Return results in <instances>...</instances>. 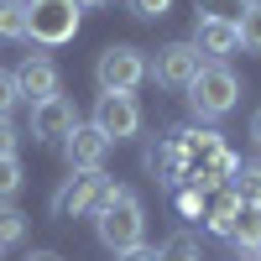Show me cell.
<instances>
[{
    "mask_svg": "<svg viewBox=\"0 0 261 261\" xmlns=\"http://www.w3.org/2000/svg\"><path fill=\"white\" fill-rule=\"evenodd\" d=\"M241 53H261V0H251L241 16Z\"/></svg>",
    "mask_w": 261,
    "mask_h": 261,
    "instance_id": "cell-21",
    "label": "cell"
},
{
    "mask_svg": "<svg viewBox=\"0 0 261 261\" xmlns=\"http://www.w3.org/2000/svg\"><path fill=\"white\" fill-rule=\"evenodd\" d=\"M0 42H27V0H0Z\"/></svg>",
    "mask_w": 261,
    "mask_h": 261,
    "instance_id": "cell-17",
    "label": "cell"
},
{
    "mask_svg": "<svg viewBox=\"0 0 261 261\" xmlns=\"http://www.w3.org/2000/svg\"><path fill=\"white\" fill-rule=\"evenodd\" d=\"M27 261H63V256H58V251H32Z\"/></svg>",
    "mask_w": 261,
    "mask_h": 261,
    "instance_id": "cell-29",
    "label": "cell"
},
{
    "mask_svg": "<svg viewBox=\"0 0 261 261\" xmlns=\"http://www.w3.org/2000/svg\"><path fill=\"white\" fill-rule=\"evenodd\" d=\"M151 73V63L141 58V47H125V42H115V47H105L99 63H94V84H99V94H130V89H141Z\"/></svg>",
    "mask_w": 261,
    "mask_h": 261,
    "instance_id": "cell-4",
    "label": "cell"
},
{
    "mask_svg": "<svg viewBox=\"0 0 261 261\" xmlns=\"http://www.w3.org/2000/svg\"><path fill=\"white\" fill-rule=\"evenodd\" d=\"M230 241L251 256V246L261 241V204H241V209H235V220H230Z\"/></svg>",
    "mask_w": 261,
    "mask_h": 261,
    "instance_id": "cell-15",
    "label": "cell"
},
{
    "mask_svg": "<svg viewBox=\"0 0 261 261\" xmlns=\"http://www.w3.org/2000/svg\"><path fill=\"white\" fill-rule=\"evenodd\" d=\"M79 125V105L68 99V94H53V99H42V105H32V125H27V136L32 141H63L68 130Z\"/></svg>",
    "mask_w": 261,
    "mask_h": 261,
    "instance_id": "cell-9",
    "label": "cell"
},
{
    "mask_svg": "<svg viewBox=\"0 0 261 261\" xmlns=\"http://www.w3.org/2000/svg\"><path fill=\"white\" fill-rule=\"evenodd\" d=\"M183 94H188V110L199 120H225L235 105H241V79H235L230 63H204L199 79H193Z\"/></svg>",
    "mask_w": 261,
    "mask_h": 261,
    "instance_id": "cell-2",
    "label": "cell"
},
{
    "mask_svg": "<svg viewBox=\"0 0 261 261\" xmlns=\"http://www.w3.org/2000/svg\"><path fill=\"white\" fill-rule=\"evenodd\" d=\"M79 6L73 0H27V42L37 47H68L79 37Z\"/></svg>",
    "mask_w": 261,
    "mask_h": 261,
    "instance_id": "cell-3",
    "label": "cell"
},
{
    "mask_svg": "<svg viewBox=\"0 0 261 261\" xmlns=\"http://www.w3.org/2000/svg\"><path fill=\"white\" fill-rule=\"evenodd\" d=\"M16 94L27 99V105H42V99H53V94H63V73H58V63L47 58V53H27L16 63Z\"/></svg>",
    "mask_w": 261,
    "mask_h": 261,
    "instance_id": "cell-8",
    "label": "cell"
},
{
    "mask_svg": "<svg viewBox=\"0 0 261 261\" xmlns=\"http://www.w3.org/2000/svg\"><path fill=\"white\" fill-rule=\"evenodd\" d=\"M230 193H235L241 204H261V157L235 167V178H230Z\"/></svg>",
    "mask_w": 261,
    "mask_h": 261,
    "instance_id": "cell-16",
    "label": "cell"
},
{
    "mask_svg": "<svg viewBox=\"0 0 261 261\" xmlns=\"http://www.w3.org/2000/svg\"><path fill=\"white\" fill-rule=\"evenodd\" d=\"M204 68V53L193 47V42H167V47H157V63H151V79L162 84V89H188L193 79H199Z\"/></svg>",
    "mask_w": 261,
    "mask_h": 261,
    "instance_id": "cell-7",
    "label": "cell"
},
{
    "mask_svg": "<svg viewBox=\"0 0 261 261\" xmlns=\"http://www.w3.org/2000/svg\"><path fill=\"white\" fill-rule=\"evenodd\" d=\"M115 261H157V246H146V241H141V246H130V251H120Z\"/></svg>",
    "mask_w": 261,
    "mask_h": 261,
    "instance_id": "cell-27",
    "label": "cell"
},
{
    "mask_svg": "<svg viewBox=\"0 0 261 261\" xmlns=\"http://www.w3.org/2000/svg\"><path fill=\"white\" fill-rule=\"evenodd\" d=\"M251 141L261 146V105H256V115H251Z\"/></svg>",
    "mask_w": 261,
    "mask_h": 261,
    "instance_id": "cell-28",
    "label": "cell"
},
{
    "mask_svg": "<svg viewBox=\"0 0 261 261\" xmlns=\"http://www.w3.org/2000/svg\"><path fill=\"white\" fill-rule=\"evenodd\" d=\"M188 167H193V162H188V151L178 146V136H172V130H167V136L146 151V172H151L157 183H167V188L188 183Z\"/></svg>",
    "mask_w": 261,
    "mask_h": 261,
    "instance_id": "cell-11",
    "label": "cell"
},
{
    "mask_svg": "<svg viewBox=\"0 0 261 261\" xmlns=\"http://www.w3.org/2000/svg\"><path fill=\"white\" fill-rule=\"evenodd\" d=\"M16 99H21V94H16V79H11V73H0V120H11Z\"/></svg>",
    "mask_w": 261,
    "mask_h": 261,
    "instance_id": "cell-25",
    "label": "cell"
},
{
    "mask_svg": "<svg viewBox=\"0 0 261 261\" xmlns=\"http://www.w3.org/2000/svg\"><path fill=\"white\" fill-rule=\"evenodd\" d=\"M16 146H21V130L11 120H0V157H16Z\"/></svg>",
    "mask_w": 261,
    "mask_h": 261,
    "instance_id": "cell-26",
    "label": "cell"
},
{
    "mask_svg": "<svg viewBox=\"0 0 261 261\" xmlns=\"http://www.w3.org/2000/svg\"><path fill=\"white\" fill-rule=\"evenodd\" d=\"M27 241V214L11 209V204H0V251L6 246H21Z\"/></svg>",
    "mask_w": 261,
    "mask_h": 261,
    "instance_id": "cell-20",
    "label": "cell"
},
{
    "mask_svg": "<svg viewBox=\"0 0 261 261\" xmlns=\"http://www.w3.org/2000/svg\"><path fill=\"white\" fill-rule=\"evenodd\" d=\"M94 230H99V241L115 256L130 251V246H141L146 241V204L136 199V188H125V183L105 188V204L94 209Z\"/></svg>",
    "mask_w": 261,
    "mask_h": 261,
    "instance_id": "cell-1",
    "label": "cell"
},
{
    "mask_svg": "<svg viewBox=\"0 0 261 261\" xmlns=\"http://www.w3.org/2000/svg\"><path fill=\"white\" fill-rule=\"evenodd\" d=\"M79 11H99V6H110V0H73Z\"/></svg>",
    "mask_w": 261,
    "mask_h": 261,
    "instance_id": "cell-30",
    "label": "cell"
},
{
    "mask_svg": "<svg viewBox=\"0 0 261 261\" xmlns=\"http://www.w3.org/2000/svg\"><path fill=\"white\" fill-rule=\"evenodd\" d=\"M63 157H68V172H99L105 157H110V141H105L94 125L79 120L68 136H63Z\"/></svg>",
    "mask_w": 261,
    "mask_h": 261,
    "instance_id": "cell-10",
    "label": "cell"
},
{
    "mask_svg": "<svg viewBox=\"0 0 261 261\" xmlns=\"http://www.w3.org/2000/svg\"><path fill=\"white\" fill-rule=\"evenodd\" d=\"M21 183H27L21 162H16V157H0V204H11L16 193H21Z\"/></svg>",
    "mask_w": 261,
    "mask_h": 261,
    "instance_id": "cell-22",
    "label": "cell"
},
{
    "mask_svg": "<svg viewBox=\"0 0 261 261\" xmlns=\"http://www.w3.org/2000/svg\"><path fill=\"white\" fill-rule=\"evenodd\" d=\"M105 188H110V178H105V167L99 172H68V178L58 183L53 193V220H89V214L105 204Z\"/></svg>",
    "mask_w": 261,
    "mask_h": 261,
    "instance_id": "cell-5",
    "label": "cell"
},
{
    "mask_svg": "<svg viewBox=\"0 0 261 261\" xmlns=\"http://www.w3.org/2000/svg\"><path fill=\"white\" fill-rule=\"evenodd\" d=\"M125 6H130L136 21H162V16L172 11V0H125Z\"/></svg>",
    "mask_w": 261,
    "mask_h": 261,
    "instance_id": "cell-23",
    "label": "cell"
},
{
    "mask_svg": "<svg viewBox=\"0 0 261 261\" xmlns=\"http://www.w3.org/2000/svg\"><path fill=\"white\" fill-rule=\"evenodd\" d=\"M178 214H183V220H204V188L178 193Z\"/></svg>",
    "mask_w": 261,
    "mask_h": 261,
    "instance_id": "cell-24",
    "label": "cell"
},
{
    "mask_svg": "<svg viewBox=\"0 0 261 261\" xmlns=\"http://www.w3.org/2000/svg\"><path fill=\"white\" fill-rule=\"evenodd\" d=\"M89 125L99 130L105 141H130L141 130V105H136V94H99L94 99V110H89Z\"/></svg>",
    "mask_w": 261,
    "mask_h": 261,
    "instance_id": "cell-6",
    "label": "cell"
},
{
    "mask_svg": "<svg viewBox=\"0 0 261 261\" xmlns=\"http://www.w3.org/2000/svg\"><path fill=\"white\" fill-rule=\"evenodd\" d=\"M251 0H193V11H199L204 21H230V27H241Z\"/></svg>",
    "mask_w": 261,
    "mask_h": 261,
    "instance_id": "cell-19",
    "label": "cell"
},
{
    "mask_svg": "<svg viewBox=\"0 0 261 261\" xmlns=\"http://www.w3.org/2000/svg\"><path fill=\"white\" fill-rule=\"evenodd\" d=\"M157 261H204V251H199V241H193L188 230H172L157 246Z\"/></svg>",
    "mask_w": 261,
    "mask_h": 261,
    "instance_id": "cell-18",
    "label": "cell"
},
{
    "mask_svg": "<svg viewBox=\"0 0 261 261\" xmlns=\"http://www.w3.org/2000/svg\"><path fill=\"white\" fill-rule=\"evenodd\" d=\"M251 261H261V241H256V246H251Z\"/></svg>",
    "mask_w": 261,
    "mask_h": 261,
    "instance_id": "cell-31",
    "label": "cell"
},
{
    "mask_svg": "<svg viewBox=\"0 0 261 261\" xmlns=\"http://www.w3.org/2000/svg\"><path fill=\"white\" fill-rule=\"evenodd\" d=\"M193 47L204 53V63H225L230 53H241V27L230 21H193Z\"/></svg>",
    "mask_w": 261,
    "mask_h": 261,
    "instance_id": "cell-12",
    "label": "cell"
},
{
    "mask_svg": "<svg viewBox=\"0 0 261 261\" xmlns=\"http://www.w3.org/2000/svg\"><path fill=\"white\" fill-rule=\"evenodd\" d=\"M235 209H241V199H235L230 188H214V193H204V225H209L214 235H230Z\"/></svg>",
    "mask_w": 261,
    "mask_h": 261,
    "instance_id": "cell-14",
    "label": "cell"
},
{
    "mask_svg": "<svg viewBox=\"0 0 261 261\" xmlns=\"http://www.w3.org/2000/svg\"><path fill=\"white\" fill-rule=\"evenodd\" d=\"M235 167H241V157H235L230 146H214L209 157H199V162H193V172H188V183H193V188H204V193H214V188H230V178H235Z\"/></svg>",
    "mask_w": 261,
    "mask_h": 261,
    "instance_id": "cell-13",
    "label": "cell"
}]
</instances>
